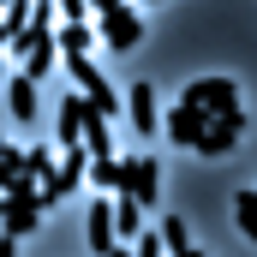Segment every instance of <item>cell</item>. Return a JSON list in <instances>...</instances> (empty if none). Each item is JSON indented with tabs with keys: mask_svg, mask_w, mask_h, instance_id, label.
Wrapping results in <instances>:
<instances>
[{
	"mask_svg": "<svg viewBox=\"0 0 257 257\" xmlns=\"http://www.w3.org/2000/svg\"><path fill=\"white\" fill-rule=\"evenodd\" d=\"M245 126H251V120H245V108H239V102H233V108H215V114L203 120V132L192 138V150L215 162V156H227V150L245 138Z\"/></svg>",
	"mask_w": 257,
	"mask_h": 257,
	"instance_id": "6da1fadb",
	"label": "cell"
},
{
	"mask_svg": "<svg viewBox=\"0 0 257 257\" xmlns=\"http://www.w3.org/2000/svg\"><path fill=\"white\" fill-rule=\"evenodd\" d=\"M66 72L78 78V96H90V102H96V108H102L108 120L120 114V90H114V84H108V78H102V72L90 66V54H66Z\"/></svg>",
	"mask_w": 257,
	"mask_h": 257,
	"instance_id": "7a4b0ae2",
	"label": "cell"
},
{
	"mask_svg": "<svg viewBox=\"0 0 257 257\" xmlns=\"http://www.w3.org/2000/svg\"><path fill=\"white\" fill-rule=\"evenodd\" d=\"M102 42H108V48H120V54H126V48H138V42H144V18L132 12L126 0H114V6L102 12Z\"/></svg>",
	"mask_w": 257,
	"mask_h": 257,
	"instance_id": "3957f363",
	"label": "cell"
},
{
	"mask_svg": "<svg viewBox=\"0 0 257 257\" xmlns=\"http://www.w3.org/2000/svg\"><path fill=\"white\" fill-rule=\"evenodd\" d=\"M0 221H6V233L24 239L42 221V192H0Z\"/></svg>",
	"mask_w": 257,
	"mask_h": 257,
	"instance_id": "277c9868",
	"label": "cell"
},
{
	"mask_svg": "<svg viewBox=\"0 0 257 257\" xmlns=\"http://www.w3.org/2000/svg\"><path fill=\"white\" fill-rule=\"evenodd\" d=\"M180 102H192V108H203V114H215V108H233V102H239V84H233V78H192Z\"/></svg>",
	"mask_w": 257,
	"mask_h": 257,
	"instance_id": "5b68a950",
	"label": "cell"
},
{
	"mask_svg": "<svg viewBox=\"0 0 257 257\" xmlns=\"http://www.w3.org/2000/svg\"><path fill=\"white\" fill-rule=\"evenodd\" d=\"M120 108L132 114V132H162V108H156V84H132L126 96H120Z\"/></svg>",
	"mask_w": 257,
	"mask_h": 257,
	"instance_id": "8992f818",
	"label": "cell"
},
{
	"mask_svg": "<svg viewBox=\"0 0 257 257\" xmlns=\"http://www.w3.org/2000/svg\"><path fill=\"white\" fill-rule=\"evenodd\" d=\"M120 192H132L144 209H150V203L162 197V168H156L150 156H132V162H126V186H120Z\"/></svg>",
	"mask_w": 257,
	"mask_h": 257,
	"instance_id": "52a82bcc",
	"label": "cell"
},
{
	"mask_svg": "<svg viewBox=\"0 0 257 257\" xmlns=\"http://www.w3.org/2000/svg\"><path fill=\"white\" fill-rule=\"evenodd\" d=\"M84 221H90V227H84V245H90L96 257L120 245V233H114V209H108V203H90V215H84Z\"/></svg>",
	"mask_w": 257,
	"mask_h": 257,
	"instance_id": "ba28073f",
	"label": "cell"
},
{
	"mask_svg": "<svg viewBox=\"0 0 257 257\" xmlns=\"http://www.w3.org/2000/svg\"><path fill=\"white\" fill-rule=\"evenodd\" d=\"M203 120H209L203 108H192V102H174V114L162 120V132H168L174 144H186V150H192V138H197V132H203Z\"/></svg>",
	"mask_w": 257,
	"mask_h": 257,
	"instance_id": "9c48e42d",
	"label": "cell"
},
{
	"mask_svg": "<svg viewBox=\"0 0 257 257\" xmlns=\"http://www.w3.org/2000/svg\"><path fill=\"white\" fill-rule=\"evenodd\" d=\"M6 108H12V120H36V78L30 72H18V78H6Z\"/></svg>",
	"mask_w": 257,
	"mask_h": 257,
	"instance_id": "30bf717a",
	"label": "cell"
},
{
	"mask_svg": "<svg viewBox=\"0 0 257 257\" xmlns=\"http://www.w3.org/2000/svg\"><path fill=\"white\" fill-rule=\"evenodd\" d=\"M90 42H96V30L84 18H54V48L60 54H90Z\"/></svg>",
	"mask_w": 257,
	"mask_h": 257,
	"instance_id": "8fae6325",
	"label": "cell"
},
{
	"mask_svg": "<svg viewBox=\"0 0 257 257\" xmlns=\"http://www.w3.org/2000/svg\"><path fill=\"white\" fill-rule=\"evenodd\" d=\"M0 192H36V180H30V168H24V150H0Z\"/></svg>",
	"mask_w": 257,
	"mask_h": 257,
	"instance_id": "7c38bea8",
	"label": "cell"
},
{
	"mask_svg": "<svg viewBox=\"0 0 257 257\" xmlns=\"http://www.w3.org/2000/svg\"><path fill=\"white\" fill-rule=\"evenodd\" d=\"M108 209H114V233H120V239H132V233L144 227V203H138L132 192H114V203H108Z\"/></svg>",
	"mask_w": 257,
	"mask_h": 257,
	"instance_id": "4fadbf2b",
	"label": "cell"
},
{
	"mask_svg": "<svg viewBox=\"0 0 257 257\" xmlns=\"http://www.w3.org/2000/svg\"><path fill=\"white\" fill-rule=\"evenodd\" d=\"M54 60H60V48H54V30H48V36H36V42L24 48V72H30V78H48V72H54Z\"/></svg>",
	"mask_w": 257,
	"mask_h": 257,
	"instance_id": "5bb4252c",
	"label": "cell"
},
{
	"mask_svg": "<svg viewBox=\"0 0 257 257\" xmlns=\"http://www.w3.org/2000/svg\"><path fill=\"white\" fill-rule=\"evenodd\" d=\"M156 233H162V245H168L174 257L192 251V233H186V221H180V215H162V227H156Z\"/></svg>",
	"mask_w": 257,
	"mask_h": 257,
	"instance_id": "9a60e30c",
	"label": "cell"
},
{
	"mask_svg": "<svg viewBox=\"0 0 257 257\" xmlns=\"http://www.w3.org/2000/svg\"><path fill=\"white\" fill-rule=\"evenodd\" d=\"M233 221L245 227V239L257 245V192H239V197H233Z\"/></svg>",
	"mask_w": 257,
	"mask_h": 257,
	"instance_id": "2e32d148",
	"label": "cell"
},
{
	"mask_svg": "<svg viewBox=\"0 0 257 257\" xmlns=\"http://www.w3.org/2000/svg\"><path fill=\"white\" fill-rule=\"evenodd\" d=\"M132 251H138V257H162L168 245H162V233H156V227H138V233H132Z\"/></svg>",
	"mask_w": 257,
	"mask_h": 257,
	"instance_id": "e0dca14e",
	"label": "cell"
},
{
	"mask_svg": "<svg viewBox=\"0 0 257 257\" xmlns=\"http://www.w3.org/2000/svg\"><path fill=\"white\" fill-rule=\"evenodd\" d=\"M24 168H30V180L42 186V180H48V168H54V150H24Z\"/></svg>",
	"mask_w": 257,
	"mask_h": 257,
	"instance_id": "ac0fdd59",
	"label": "cell"
},
{
	"mask_svg": "<svg viewBox=\"0 0 257 257\" xmlns=\"http://www.w3.org/2000/svg\"><path fill=\"white\" fill-rule=\"evenodd\" d=\"M84 6H96V12H108V6H114V0H84Z\"/></svg>",
	"mask_w": 257,
	"mask_h": 257,
	"instance_id": "d6986e66",
	"label": "cell"
},
{
	"mask_svg": "<svg viewBox=\"0 0 257 257\" xmlns=\"http://www.w3.org/2000/svg\"><path fill=\"white\" fill-rule=\"evenodd\" d=\"M6 36H12V30H6V18H0V48H6Z\"/></svg>",
	"mask_w": 257,
	"mask_h": 257,
	"instance_id": "ffe728a7",
	"label": "cell"
},
{
	"mask_svg": "<svg viewBox=\"0 0 257 257\" xmlns=\"http://www.w3.org/2000/svg\"><path fill=\"white\" fill-rule=\"evenodd\" d=\"M0 150H6V132H0Z\"/></svg>",
	"mask_w": 257,
	"mask_h": 257,
	"instance_id": "44dd1931",
	"label": "cell"
},
{
	"mask_svg": "<svg viewBox=\"0 0 257 257\" xmlns=\"http://www.w3.org/2000/svg\"><path fill=\"white\" fill-rule=\"evenodd\" d=\"M144 6H156V0H144Z\"/></svg>",
	"mask_w": 257,
	"mask_h": 257,
	"instance_id": "7402d4cb",
	"label": "cell"
},
{
	"mask_svg": "<svg viewBox=\"0 0 257 257\" xmlns=\"http://www.w3.org/2000/svg\"><path fill=\"white\" fill-rule=\"evenodd\" d=\"M0 78H6V66H0Z\"/></svg>",
	"mask_w": 257,
	"mask_h": 257,
	"instance_id": "603a6c76",
	"label": "cell"
}]
</instances>
